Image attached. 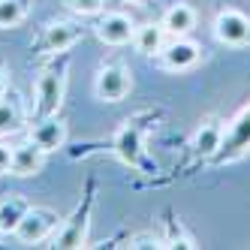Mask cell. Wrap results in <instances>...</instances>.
<instances>
[{
	"instance_id": "6da1fadb",
	"label": "cell",
	"mask_w": 250,
	"mask_h": 250,
	"mask_svg": "<svg viewBox=\"0 0 250 250\" xmlns=\"http://www.w3.org/2000/svg\"><path fill=\"white\" fill-rule=\"evenodd\" d=\"M66 58L61 55V61L48 63L42 73L37 76V97H33V109H37V118H51L61 115L63 105V94H66Z\"/></svg>"
},
{
	"instance_id": "7a4b0ae2",
	"label": "cell",
	"mask_w": 250,
	"mask_h": 250,
	"mask_svg": "<svg viewBox=\"0 0 250 250\" xmlns=\"http://www.w3.org/2000/svg\"><path fill=\"white\" fill-rule=\"evenodd\" d=\"M58 226H61V214L58 211L30 205L27 214L21 217V223H19V229H15L12 235L19 238L21 244H42V241H48L58 232Z\"/></svg>"
},
{
	"instance_id": "3957f363",
	"label": "cell",
	"mask_w": 250,
	"mask_h": 250,
	"mask_svg": "<svg viewBox=\"0 0 250 250\" xmlns=\"http://www.w3.org/2000/svg\"><path fill=\"white\" fill-rule=\"evenodd\" d=\"M91 211H94V193H84V199L76 205L73 217L61 220V229L55 232V247L61 250H76L87 244V226H91Z\"/></svg>"
},
{
	"instance_id": "277c9868",
	"label": "cell",
	"mask_w": 250,
	"mask_h": 250,
	"mask_svg": "<svg viewBox=\"0 0 250 250\" xmlns=\"http://www.w3.org/2000/svg\"><path fill=\"white\" fill-rule=\"evenodd\" d=\"M130 91H133V73H130L127 63L112 61V63L100 66V73L94 79L97 100H103V103H121Z\"/></svg>"
},
{
	"instance_id": "5b68a950",
	"label": "cell",
	"mask_w": 250,
	"mask_h": 250,
	"mask_svg": "<svg viewBox=\"0 0 250 250\" xmlns=\"http://www.w3.org/2000/svg\"><path fill=\"white\" fill-rule=\"evenodd\" d=\"M247 151H250V105H244V109L229 121L220 148L211 160L214 163H232V160H238Z\"/></svg>"
},
{
	"instance_id": "8992f818",
	"label": "cell",
	"mask_w": 250,
	"mask_h": 250,
	"mask_svg": "<svg viewBox=\"0 0 250 250\" xmlns=\"http://www.w3.org/2000/svg\"><path fill=\"white\" fill-rule=\"evenodd\" d=\"M82 37H84V30L76 21H66V19L48 21L40 33V40H37V55H63V51L73 48Z\"/></svg>"
},
{
	"instance_id": "52a82bcc",
	"label": "cell",
	"mask_w": 250,
	"mask_h": 250,
	"mask_svg": "<svg viewBox=\"0 0 250 250\" xmlns=\"http://www.w3.org/2000/svg\"><path fill=\"white\" fill-rule=\"evenodd\" d=\"M214 37L232 48L250 45V15H244L241 9H220L214 19Z\"/></svg>"
},
{
	"instance_id": "ba28073f",
	"label": "cell",
	"mask_w": 250,
	"mask_h": 250,
	"mask_svg": "<svg viewBox=\"0 0 250 250\" xmlns=\"http://www.w3.org/2000/svg\"><path fill=\"white\" fill-rule=\"evenodd\" d=\"M157 63L169 73H184V69L199 63V45L187 37H169L163 51L157 55Z\"/></svg>"
},
{
	"instance_id": "9c48e42d",
	"label": "cell",
	"mask_w": 250,
	"mask_h": 250,
	"mask_svg": "<svg viewBox=\"0 0 250 250\" xmlns=\"http://www.w3.org/2000/svg\"><path fill=\"white\" fill-rule=\"evenodd\" d=\"M94 33H97V40H100L103 45H112V48H118V45H127V42H133L136 21L130 19L127 12H105L103 19L97 21Z\"/></svg>"
},
{
	"instance_id": "30bf717a",
	"label": "cell",
	"mask_w": 250,
	"mask_h": 250,
	"mask_svg": "<svg viewBox=\"0 0 250 250\" xmlns=\"http://www.w3.org/2000/svg\"><path fill=\"white\" fill-rule=\"evenodd\" d=\"M27 139L33 142V145H40L45 154L51 151H61L66 145V124L58 118V115H51V118H37L30 124V130H27Z\"/></svg>"
},
{
	"instance_id": "8fae6325",
	"label": "cell",
	"mask_w": 250,
	"mask_h": 250,
	"mask_svg": "<svg viewBox=\"0 0 250 250\" xmlns=\"http://www.w3.org/2000/svg\"><path fill=\"white\" fill-rule=\"evenodd\" d=\"M45 166V151L40 145H33L30 139L24 142H15L12 145V172L15 178H33V175H40Z\"/></svg>"
},
{
	"instance_id": "7c38bea8",
	"label": "cell",
	"mask_w": 250,
	"mask_h": 250,
	"mask_svg": "<svg viewBox=\"0 0 250 250\" xmlns=\"http://www.w3.org/2000/svg\"><path fill=\"white\" fill-rule=\"evenodd\" d=\"M112 148H115V154H118L127 166H136V163H139L145 142H142V130H139V124H136V121H127V124H124V127L115 133Z\"/></svg>"
},
{
	"instance_id": "4fadbf2b",
	"label": "cell",
	"mask_w": 250,
	"mask_h": 250,
	"mask_svg": "<svg viewBox=\"0 0 250 250\" xmlns=\"http://www.w3.org/2000/svg\"><path fill=\"white\" fill-rule=\"evenodd\" d=\"M166 40H169V33H166V27H163V24H154V21H151V24H136L133 45H136L139 55H145V58H157L160 51H163Z\"/></svg>"
},
{
	"instance_id": "5bb4252c",
	"label": "cell",
	"mask_w": 250,
	"mask_h": 250,
	"mask_svg": "<svg viewBox=\"0 0 250 250\" xmlns=\"http://www.w3.org/2000/svg\"><path fill=\"white\" fill-rule=\"evenodd\" d=\"M223 133H226L223 121H217V118L202 121V127L196 130V136H193V151H196V157L205 160V157H214V154H217L220 142H223Z\"/></svg>"
},
{
	"instance_id": "9a60e30c",
	"label": "cell",
	"mask_w": 250,
	"mask_h": 250,
	"mask_svg": "<svg viewBox=\"0 0 250 250\" xmlns=\"http://www.w3.org/2000/svg\"><path fill=\"white\" fill-rule=\"evenodd\" d=\"M160 24L166 27L169 37H187V33H193V27H196V9L190 3H172L163 12Z\"/></svg>"
},
{
	"instance_id": "2e32d148",
	"label": "cell",
	"mask_w": 250,
	"mask_h": 250,
	"mask_svg": "<svg viewBox=\"0 0 250 250\" xmlns=\"http://www.w3.org/2000/svg\"><path fill=\"white\" fill-rule=\"evenodd\" d=\"M27 208H30V202L24 196H19V193L3 196V199H0V232H3V235H12V232L19 229L21 217L27 214Z\"/></svg>"
},
{
	"instance_id": "e0dca14e",
	"label": "cell",
	"mask_w": 250,
	"mask_h": 250,
	"mask_svg": "<svg viewBox=\"0 0 250 250\" xmlns=\"http://www.w3.org/2000/svg\"><path fill=\"white\" fill-rule=\"evenodd\" d=\"M21 124H24V103H21V94L9 91V94L0 97V136L21 130Z\"/></svg>"
},
{
	"instance_id": "ac0fdd59",
	"label": "cell",
	"mask_w": 250,
	"mask_h": 250,
	"mask_svg": "<svg viewBox=\"0 0 250 250\" xmlns=\"http://www.w3.org/2000/svg\"><path fill=\"white\" fill-rule=\"evenodd\" d=\"M27 19V0H0V27H19Z\"/></svg>"
},
{
	"instance_id": "d6986e66",
	"label": "cell",
	"mask_w": 250,
	"mask_h": 250,
	"mask_svg": "<svg viewBox=\"0 0 250 250\" xmlns=\"http://www.w3.org/2000/svg\"><path fill=\"white\" fill-rule=\"evenodd\" d=\"M166 229H169V235L163 238V247H196V241L187 235L184 229H181V223L169 220V223H166Z\"/></svg>"
},
{
	"instance_id": "ffe728a7",
	"label": "cell",
	"mask_w": 250,
	"mask_h": 250,
	"mask_svg": "<svg viewBox=\"0 0 250 250\" xmlns=\"http://www.w3.org/2000/svg\"><path fill=\"white\" fill-rule=\"evenodd\" d=\"M66 6L76 15H100L103 6H105V0H66Z\"/></svg>"
},
{
	"instance_id": "44dd1931",
	"label": "cell",
	"mask_w": 250,
	"mask_h": 250,
	"mask_svg": "<svg viewBox=\"0 0 250 250\" xmlns=\"http://www.w3.org/2000/svg\"><path fill=\"white\" fill-rule=\"evenodd\" d=\"M12 172V145L9 142H0V175Z\"/></svg>"
},
{
	"instance_id": "7402d4cb",
	"label": "cell",
	"mask_w": 250,
	"mask_h": 250,
	"mask_svg": "<svg viewBox=\"0 0 250 250\" xmlns=\"http://www.w3.org/2000/svg\"><path fill=\"white\" fill-rule=\"evenodd\" d=\"M6 87H9V79H6V69L0 66V97L6 94Z\"/></svg>"
},
{
	"instance_id": "603a6c76",
	"label": "cell",
	"mask_w": 250,
	"mask_h": 250,
	"mask_svg": "<svg viewBox=\"0 0 250 250\" xmlns=\"http://www.w3.org/2000/svg\"><path fill=\"white\" fill-rule=\"evenodd\" d=\"M130 3H139V6H151V3H157V0H130Z\"/></svg>"
},
{
	"instance_id": "cb8c5ba5",
	"label": "cell",
	"mask_w": 250,
	"mask_h": 250,
	"mask_svg": "<svg viewBox=\"0 0 250 250\" xmlns=\"http://www.w3.org/2000/svg\"><path fill=\"white\" fill-rule=\"evenodd\" d=\"M0 235H3V232H0Z\"/></svg>"
}]
</instances>
